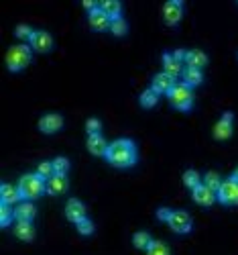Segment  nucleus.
<instances>
[{"label":"nucleus","instance_id":"c9c22d12","mask_svg":"<svg viewBox=\"0 0 238 255\" xmlns=\"http://www.w3.org/2000/svg\"><path fill=\"white\" fill-rule=\"evenodd\" d=\"M171 208H167V206H161V208H157V219L159 221H169V217H171Z\"/></svg>","mask_w":238,"mask_h":255},{"label":"nucleus","instance_id":"e433bc0d","mask_svg":"<svg viewBox=\"0 0 238 255\" xmlns=\"http://www.w3.org/2000/svg\"><path fill=\"white\" fill-rule=\"evenodd\" d=\"M173 57H175L177 61H185V55H187V49H175V51H171Z\"/></svg>","mask_w":238,"mask_h":255},{"label":"nucleus","instance_id":"4be33fe9","mask_svg":"<svg viewBox=\"0 0 238 255\" xmlns=\"http://www.w3.org/2000/svg\"><path fill=\"white\" fill-rule=\"evenodd\" d=\"M181 78H183V82L187 84V86H200V84L204 82V74L198 68H183Z\"/></svg>","mask_w":238,"mask_h":255},{"label":"nucleus","instance_id":"aec40b11","mask_svg":"<svg viewBox=\"0 0 238 255\" xmlns=\"http://www.w3.org/2000/svg\"><path fill=\"white\" fill-rule=\"evenodd\" d=\"M185 63H187V68H198V70H202L206 63H208V55H206V51H202V49H187Z\"/></svg>","mask_w":238,"mask_h":255},{"label":"nucleus","instance_id":"bb28decb","mask_svg":"<svg viewBox=\"0 0 238 255\" xmlns=\"http://www.w3.org/2000/svg\"><path fill=\"white\" fill-rule=\"evenodd\" d=\"M159 102V94L153 90V88H147L141 92V104L145 109H153V106Z\"/></svg>","mask_w":238,"mask_h":255},{"label":"nucleus","instance_id":"4c0bfd02","mask_svg":"<svg viewBox=\"0 0 238 255\" xmlns=\"http://www.w3.org/2000/svg\"><path fill=\"white\" fill-rule=\"evenodd\" d=\"M232 176H234V178H238V167L234 169V174H232Z\"/></svg>","mask_w":238,"mask_h":255},{"label":"nucleus","instance_id":"f3484780","mask_svg":"<svg viewBox=\"0 0 238 255\" xmlns=\"http://www.w3.org/2000/svg\"><path fill=\"white\" fill-rule=\"evenodd\" d=\"M88 20H90V25L94 27V29H98V31H104V29H110V16H108L100 6L98 8H94V10H90V14H88Z\"/></svg>","mask_w":238,"mask_h":255},{"label":"nucleus","instance_id":"5701e85b","mask_svg":"<svg viewBox=\"0 0 238 255\" xmlns=\"http://www.w3.org/2000/svg\"><path fill=\"white\" fill-rule=\"evenodd\" d=\"M202 182L210 188V190H214V192H218V188L222 186V176L218 174V172H214V169H210V172H206L204 174V178H202Z\"/></svg>","mask_w":238,"mask_h":255},{"label":"nucleus","instance_id":"7ed1b4c3","mask_svg":"<svg viewBox=\"0 0 238 255\" xmlns=\"http://www.w3.org/2000/svg\"><path fill=\"white\" fill-rule=\"evenodd\" d=\"M33 59V49L31 45H25V43H18V45H12L6 53V66L10 72H20L23 68H27Z\"/></svg>","mask_w":238,"mask_h":255},{"label":"nucleus","instance_id":"dca6fc26","mask_svg":"<svg viewBox=\"0 0 238 255\" xmlns=\"http://www.w3.org/2000/svg\"><path fill=\"white\" fill-rule=\"evenodd\" d=\"M85 145H88V151L94 153V155H104L106 157V151H108V143L100 133L96 135H88V141H85Z\"/></svg>","mask_w":238,"mask_h":255},{"label":"nucleus","instance_id":"39448f33","mask_svg":"<svg viewBox=\"0 0 238 255\" xmlns=\"http://www.w3.org/2000/svg\"><path fill=\"white\" fill-rule=\"evenodd\" d=\"M218 200L222 202V204H226V206H236L238 204V178H234V176H228L224 182H222V186L218 188Z\"/></svg>","mask_w":238,"mask_h":255},{"label":"nucleus","instance_id":"9b49d317","mask_svg":"<svg viewBox=\"0 0 238 255\" xmlns=\"http://www.w3.org/2000/svg\"><path fill=\"white\" fill-rule=\"evenodd\" d=\"M61 127H63V117L59 113H47V115H43L39 119V129L43 133H47V135L59 131Z\"/></svg>","mask_w":238,"mask_h":255},{"label":"nucleus","instance_id":"b1692460","mask_svg":"<svg viewBox=\"0 0 238 255\" xmlns=\"http://www.w3.org/2000/svg\"><path fill=\"white\" fill-rule=\"evenodd\" d=\"M100 8H102L108 16H110V18L120 16V12H122V4H120V0H102Z\"/></svg>","mask_w":238,"mask_h":255},{"label":"nucleus","instance_id":"7c9ffc66","mask_svg":"<svg viewBox=\"0 0 238 255\" xmlns=\"http://www.w3.org/2000/svg\"><path fill=\"white\" fill-rule=\"evenodd\" d=\"M53 169H55V174H63V176H66L70 172V159L63 157V155L55 157L53 159Z\"/></svg>","mask_w":238,"mask_h":255},{"label":"nucleus","instance_id":"412c9836","mask_svg":"<svg viewBox=\"0 0 238 255\" xmlns=\"http://www.w3.org/2000/svg\"><path fill=\"white\" fill-rule=\"evenodd\" d=\"M14 235L23 241H33L35 239V227L31 221H16L14 225Z\"/></svg>","mask_w":238,"mask_h":255},{"label":"nucleus","instance_id":"2eb2a0df","mask_svg":"<svg viewBox=\"0 0 238 255\" xmlns=\"http://www.w3.org/2000/svg\"><path fill=\"white\" fill-rule=\"evenodd\" d=\"M66 217L72 223H79L85 217V204L81 200H78V198H70L68 204H66Z\"/></svg>","mask_w":238,"mask_h":255},{"label":"nucleus","instance_id":"1a4fd4ad","mask_svg":"<svg viewBox=\"0 0 238 255\" xmlns=\"http://www.w3.org/2000/svg\"><path fill=\"white\" fill-rule=\"evenodd\" d=\"M29 41H31V47L35 51H41V53H45V51H49L53 47V37L45 29H37Z\"/></svg>","mask_w":238,"mask_h":255},{"label":"nucleus","instance_id":"a878e982","mask_svg":"<svg viewBox=\"0 0 238 255\" xmlns=\"http://www.w3.org/2000/svg\"><path fill=\"white\" fill-rule=\"evenodd\" d=\"M183 184H185L189 190H193L196 186H200V184H202V176H200L198 169H185V172H183Z\"/></svg>","mask_w":238,"mask_h":255},{"label":"nucleus","instance_id":"4468645a","mask_svg":"<svg viewBox=\"0 0 238 255\" xmlns=\"http://www.w3.org/2000/svg\"><path fill=\"white\" fill-rule=\"evenodd\" d=\"M20 200H23V194H20L18 186L8 184V182H4L2 186H0V202H4V204H18Z\"/></svg>","mask_w":238,"mask_h":255},{"label":"nucleus","instance_id":"0eeeda50","mask_svg":"<svg viewBox=\"0 0 238 255\" xmlns=\"http://www.w3.org/2000/svg\"><path fill=\"white\" fill-rule=\"evenodd\" d=\"M183 14V0H167L163 4V20L167 25H177Z\"/></svg>","mask_w":238,"mask_h":255},{"label":"nucleus","instance_id":"f03ea898","mask_svg":"<svg viewBox=\"0 0 238 255\" xmlns=\"http://www.w3.org/2000/svg\"><path fill=\"white\" fill-rule=\"evenodd\" d=\"M18 190L23 194V200H33L37 196H41L43 192H47V180L41 178L37 172L35 174H25L18 180Z\"/></svg>","mask_w":238,"mask_h":255},{"label":"nucleus","instance_id":"473e14b6","mask_svg":"<svg viewBox=\"0 0 238 255\" xmlns=\"http://www.w3.org/2000/svg\"><path fill=\"white\" fill-rule=\"evenodd\" d=\"M76 227H78V233H79V235H85V237L94 233V223H92L88 217H83L79 223H76Z\"/></svg>","mask_w":238,"mask_h":255},{"label":"nucleus","instance_id":"f704fd0d","mask_svg":"<svg viewBox=\"0 0 238 255\" xmlns=\"http://www.w3.org/2000/svg\"><path fill=\"white\" fill-rule=\"evenodd\" d=\"M100 129H102L100 119L92 117V119L85 121V131H88V135H96V133H100Z\"/></svg>","mask_w":238,"mask_h":255},{"label":"nucleus","instance_id":"c756f323","mask_svg":"<svg viewBox=\"0 0 238 255\" xmlns=\"http://www.w3.org/2000/svg\"><path fill=\"white\" fill-rule=\"evenodd\" d=\"M12 219H14V210L10 208V204L0 202V225H2V227H8Z\"/></svg>","mask_w":238,"mask_h":255},{"label":"nucleus","instance_id":"20e7f679","mask_svg":"<svg viewBox=\"0 0 238 255\" xmlns=\"http://www.w3.org/2000/svg\"><path fill=\"white\" fill-rule=\"evenodd\" d=\"M167 96H169L171 104L179 111H189L193 106V92H191V86H187L185 82H177Z\"/></svg>","mask_w":238,"mask_h":255},{"label":"nucleus","instance_id":"ddd939ff","mask_svg":"<svg viewBox=\"0 0 238 255\" xmlns=\"http://www.w3.org/2000/svg\"><path fill=\"white\" fill-rule=\"evenodd\" d=\"M68 188H70V182H68V176L63 174H53L47 180V194L51 196H59L63 192H68Z\"/></svg>","mask_w":238,"mask_h":255},{"label":"nucleus","instance_id":"6e6552de","mask_svg":"<svg viewBox=\"0 0 238 255\" xmlns=\"http://www.w3.org/2000/svg\"><path fill=\"white\" fill-rule=\"evenodd\" d=\"M177 84V78L169 76L167 72H159L153 76V82H151V88H153L157 94H169L171 88Z\"/></svg>","mask_w":238,"mask_h":255},{"label":"nucleus","instance_id":"f8f14e48","mask_svg":"<svg viewBox=\"0 0 238 255\" xmlns=\"http://www.w3.org/2000/svg\"><path fill=\"white\" fill-rule=\"evenodd\" d=\"M191 196H193V200H196L198 204H202V206H212L216 200H218V194H216L214 190H210L204 182L191 190Z\"/></svg>","mask_w":238,"mask_h":255},{"label":"nucleus","instance_id":"72a5a7b5","mask_svg":"<svg viewBox=\"0 0 238 255\" xmlns=\"http://www.w3.org/2000/svg\"><path fill=\"white\" fill-rule=\"evenodd\" d=\"M14 33H16V37H20V39H31L33 33H35V29H31V25H27V23H18L16 29H14Z\"/></svg>","mask_w":238,"mask_h":255},{"label":"nucleus","instance_id":"423d86ee","mask_svg":"<svg viewBox=\"0 0 238 255\" xmlns=\"http://www.w3.org/2000/svg\"><path fill=\"white\" fill-rule=\"evenodd\" d=\"M167 223L173 231L179 233V235H185V233H189L193 229V221H191L187 210H173Z\"/></svg>","mask_w":238,"mask_h":255},{"label":"nucleus","instance_id":"9d476101","mask_svg":"<svg viewBox=\"0 0 238 255\" xmlns=\"http://www.w3.org/2000/svg\"><path fill=\"white\" fill-rule=\"evenodd\" d=\"M232 121H234V115L228 111V113H224L222 115V119L214 125V129H212V133H214V137L216 139H220V141H224V139H228V137H232Z\"/></svg>","mask_w":238,"mask_h":255},{"label":"nucleus","instance_id":"c85d7f7f","mask_svg":"<svg viewBox=\"0 0 238 255\" xmlns=\"http://www.w3.org/2000/svg\"><path fill=\"white\" fill-rule=\"evenodd\" d=\"M110 31H112L116 37H122V35L128 31V23H126L122 16H114V18L110 20Z\"/></svg>","mask_w":238,"mask_h":255},{"label":"nucleus","instance_id":"f257e3e1","mask_svg":"<svg viewBox=\"0 0 238 255\" xmlns=\"http://www.w3.org/2000/svg\"><path fill=\"white\" fill-rule=\"evenodd\" d=\"M106 159L116 167H131L137 163V145L133 139L120 137L108 145Z\"/></svg>","mask_w":238,"mask_h":255},{"label":"nucleus","instance_id":"6ab92c4d","mask_svg":"<svg viewBox=\"0 0 238 255\" xmlns=\"http://www.w3.org/2000/svg\"><path fill=\"white\" fill-rule=\"evenodd\" d=\"M161 61H163V72H167L169 76L177 78L179 74H183L181 61H177L175 57H173V53H163V55H161Z\"/></svg>","mask_w":238,"mask_h":255},{"label":"nucleus","instance_id":"2f4dec72","mask_svg":"<svg viewBox=\"0 0 238 255\" xmlns=\"http://www.w3.org/2000/svg\"><path fill=\"white\" fill-rule=\"evenodd\" d=\"M37 174H39L41 178L49 180V178L55 174V169H53V161H41V163L37 165Z\"/></svg>","mask_w":238,"mask_h":255},{"label":"nucleus","instance_id":"cd10ccee","mask_svg":"<svg viewBox=\"0 0 238 255\" xmlns=\"http://www.w3.org/2000/svg\"><path fill=\"white\" fill-rule=\"evenodd\" d=\"M151 241H153V239H151V235H149L147 231H137L135 235H133V245L137 249H147L151 245Z\"/></svg>","mask_w":238,"mask_h":255},{"label":"nucleus","instance_id":"393cba45","mask_svg":"<svg viewBox=\"0 0 238 255\" xmlns=\"http://www.w3.org/2000/svg\"><path fill=\"white\" fill-rule=\"evenodd\" d=\"M147 255H171V249L165 241H159V239H153L151 245L147 247Z\"/></svg>","mask_w":238,"mask_h":255},{"label":"nucleus","instance_id":"a211bd4d","mask_svg":"<svg viewBox=\"0 0 238 255\" xmlns=\"http://www.w3.org/2000/svg\"><path fill=\"white\" fill-rule=\"evenodd\" d=\"M35 215H37V208H35V204H33L31 200H20V202L16 204V208H14L16 221H31V223H33Z\"/></svg>","mask_w":238,"mask_h":255}]
</instances>
